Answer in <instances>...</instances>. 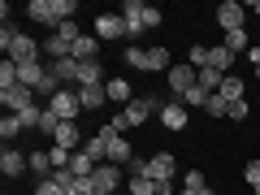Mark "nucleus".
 <instances>
[{
  "label": "nucleus",
  "instance_id": "1",
  "mask_svg": "<svg viewBox=\"0 0 260 195\" xmlns=\"http://www.w3.org/2000/svg\"><path fill=\"white\" fill-rule=\"evenodd\" d=\"M0 48L9 52V61H13V65H30V61H39V52H44V48H39L30 35L13 30L9 22H5V30H0Z\"/></svg>",
  "mask_w": 260,
  "mask_h": 195
},
{
  "label": "nucleus",
  "instance_id": "2",
  "mask_svg": "<svg viewBox=\"0 0 260 195\" xmlns=\"http://www.w3.org/2000/svg\"><path fill=\"white\" fill-rule=\"evenodd\" d=\"M100 139L109 143V160H113V165H130V160H135V148H130V139H126V135H117L113 126H104V130H100Z\"/></svg>",
  "mask_w": 260,
  "mask_h": 195
},
{
  "label": "nucleus",
  "instance_id": "3",
  "mask_svg": "<svg viewBox=\"0 0 260 195\" xmlns=\"http://www.w3.org/2000/svg\"><path fill=\"white\" fill-rule=\"evenodd\" d=\"M78 109H83L78 91H56L52 100H48V113H52L56 121H78Z\"/></svg>",
  "mask_w": 260,
  "mask_h": 195
},
{
  "label": "nucleus",
  "instance_id": "4",
  "mask_svg": "<svg viewBox=\"0 0 260 195\" xmlns=\"http://www.w3.org/2000/svg\"><path fill=\"white\" fill-rule=\"evenodd\" d=\"M91 186H95L100 195H117V186H126V182H121V165H113V160L95 165V174H91Z\"/></svg>",
  "mask_w": 260,
  "mask_h": 195
},
{
  "label": "nucleus",
  "instance_id": "5",
  "mask_svg": "<svg viewBox=\"0 0 260 195\" xmlns=\"http://www.w3.org/2000/svg\"><path fill=\"white\" fill-rule=\"evenodd\" d=\"M165 83H169V91H174V95H186L195 83H200V70H195L191 61H182V65H174V70L165 74Z\"/></svg>",
  "mask_w": 260,
  "mask_h": 195
},
{
  "label": "nucleus",
  "instance_id": "6",
  "mask_svg": "<svg viewBox=\"0 0 260 195\" xmlns=\"http://www.w3.org/2000/svg\"><path fill=\"white\" fill-rule=\"evenodd\" d=\"M35 100L39 95L30 91V87H5V91H0V104H5V113H26V109H35Z\"/></svg>",
  "mask_w": 260,
  "mask_h": 195
},
{
  "label": "nucleus",
  "instance_id": "7",
  "mask_svg": "<svg viewBox=\"0 0 260 195\" xmlns=\"http://www.w3.org/2000/svg\"><path fill=\"white\" fill-rule=\"evenodd\" d=\"M160 109H165V100H156V95H143V100H130L121 113H126L130 126H143V121H148L152 113H160Z\"/></svg>",
  "mask_w": 260,
  "mask_h": 195
},
{
  "label": "nucleus",
  "instance_id": "8",
  "mask_svg": "<svg viewBox=\"0 0 260 195\" xmlns=\"http://www.w3.org/2000/svg\"><path fill=\"white\" fill-rule=\"evenodd\" d=\"M174 169H178V160L169 156V152L148 156V178H152V182H174Z\"/></svg>",
  "mask_w": 260,
  "mask_h": 195
},
{
  "label": "nucleus",
  "instance_id": "9",
  "mask_svg": "<svg viewBox=\"0 0 260 195\" xmlns=\"http://www.w3.org/2000/svg\"><path fill=\"white\" fill-rule=\"evenodd\" d=\"M243 5L239 0H225V5H217V26L221 30H243Z\"/></svg>",
  "mask_w": 260,
  "mask_h": 195
},
{
  "label": "nucleus",
  "instance_id": "10",
  "mask_svg": "<svg viewBox=\"0 0 260 195\" xmlns=\"http://www.w3.org/2000/svg\"><path fill=\"white\" fill-rule=\"evenodd\" d=\"M126 35V18L121 13H100L95 18V39H121Z\"/></svg>",
  "mask_w": 260,
  "mask_h": 195
},
{
  "label": "nucleus",
  "instance_id": "11",
  "mask_svg": "<svg viewBox=\"0 0 260 195\" xmlns=\"http://www.w3.org/2000/svg\"><path fill=\"white\" fill-rule=\"evenodd\" d=\"M121 18H126V35H139V30H148L143 26L148 5H143V0H126V5H121Z\"/></svg>",
  "mask_w": 260,
  "mask_h": 195
},
{
  "label": "nucleus",
  "instance_id": "12",
  "mask_svg": "<svg viewBox=\"0 0 260 195\" xmlns=\"http://www.w3.org/2000/svg\"><path fill=\"white\" fill-rule=\"evenodd\" d=\"M26 169H30V160L5 143V152H0V174H5V178H18V174H26Z\"/></svg>",
  "mask_w": 260,
  "mask_h": 195
},
{
  "label": "nucleus",
  "instance_id": "13",
  "mask_svg": "<svg viewBox=\"0 0 260 195\" xmlns=\"http://www.w3.org/2000/svg\"><path fill=\"white\" fill-rule=\"evenodd\" d=\"M160 126H165V130H182V126H186V104L169 100L165 109H160Z\"/></svg>",
  "mask_w": 260,
  "mask_h": 195
},
{
  "label": "nucleus",
  "instance_id": "14",
  "mask_svg": "<svg viewBox=\"0 0 260 195\" xmlns=\"http://www.w3.org/2000/svg\"><path fill=\"white\" fill-rule=\"evenodd\" d=\"M26 13H30V22H44V26H61V22H56V13H52V0H30Z\"/></svg>",
  "mask_w": 260,
  "mask_h": 195
},
{
  "label": "nucleus",
  "instance_id": "15",
  "mask_svg": "<svg viewBox=\"0 0 260 195\" xmlns=\"http://www.w3.org/2000/svg\"><path fill=\"white\" fill-rule=\"evenodd\" d=\"M52 143H56V148L78 152V121H61V126H56V135H52Z\"/></svg>",
  "mask_w": 260,
  "mask_h": 195
},
{
  "label": "nucleus",
  "instance_id": "16",
  "mask_svg": "<svg viewBox=\"0 0 260 195\" xmlns=\"http://www.w3.org/2000/svg\"><path fill=\"white\" fill-rule=\"evenodd\" d=\"M126 191L130 195H160V182H152L148 174H130L126 178Z\"/></svg>",
  "mask_w": 260,
  "mask_h": 195
},
{
  "label": "nucleus",
  "instance_id": "17",
  "mask_svg": "<svg viewBox=\"0 0 260 195\" xmlns=\"http://www.w3.org/2000/svg\"><path fill=\"white\" fill-rule=\"evenodd\" d=\"M104 78V65L100 61H78V87H95Z\"/></svg>",
  "mask_w": 260,
  "mask_h": 195
},
{
  "label": "nucleus",
  "instance_id": "18",
  "mask_svg": "<svg viewBox=\"0 0 260 195\" xmlns=\"http://www.w3.org/2000/svg\"><path fill=\"white\" fill-rule=\"evenodd\" d=\"M74 61H100V39L95 35H83L74 44Z\"/></svg>",
  "mask_w": 260,
  "mask_h": 195
},
{
  "label": "nucleus",
  "instance_id": "19",
  "mask_svg": "<svg viewBox=\"0 0 260 195\" xmlns=\"http://www.w3.org/2000/svg\"><path fill=\"white\" fill-rule=\"evenodd\" d=\"M52 78H56V83H78V61H74V56L52 61Z\"/></svg>",
  "mask_w": 260,
  "mask_h": 195
},
{
  "label": "nucleus",
  "instance_id": "20",
  "mask_svg": "<svg viewBox=\"0 0 260 195\" xmlns=\"http://www.w3.org/2000/svg\"><path fill=\"white\" fill-rule=\"evenodd\" d=\"M78 100H83V109H100V104L109 100V91H104V83H95V87H78Z\"/></svg>",
  "mask_w": 260,
  "mask_h": 195
},
{
  "label": "nucleus",
  "instance_id": "21",
  "mask_svg": "<svg viewBox=\"0 0 260 195\" xmlns=\"http://www.w3.org/2000/svg\"><path fill=\"white\" fill-rule=\"evenodd\" d=\"M104 91H109V100H113V104H130V100H135L126 78H109V83H104Z\"/></svg>",
  "mask_w": 260,
  "mask_h": 195
},
{
  "label": "nucleus",
  "instance_id": "22",
  "mask_svg": "<svg viewBox=\"0 0 260 195\" xmlns=\"http://www.w3.org/2000/svg\"><path fill=\"white\" fill-rule=\"evenodd\" d=\"M243 91H247V87H243V78L225 74V78H221V91H217V95H221L225 104H234V100H243Z\"/></svg>",
  "mask_w": 260,
  "mask_h": 195
},
{
  "label": "nucleus",
  "instance_id": "23",
  "mask_svg": "<svg viewBox=\"0 0 260 195\" xmlns=\"http://www.w3.org/2000/svg\"><path fill=\"white\" fill-rule=\"evenodd\" d=\"M208 65H213V70H217V74H230V65H234V52H230V48H213V52H208Z\"/></svg>",
  "mask_w": 260,
  "mask_h": 195
},
{
  "label": "nucleus",
  "instance_id": "24",
  "mask_svg": "<svg viewBox=\"0 0 260 195\" xmlns=\"http://www.w3.org/2000/svg\"><path fill=\"white\" fill-rule=\"evenodd\" d=\"M148 70H160V74H169V70H174L169 48H148Z\"/></svg>",
  "mask_w": 260,
  "mask_h": 195
},
{
  "label": "nucleus",
  "instance_id": "25",
  "mask_svg": "<svg viewBox=\"0 0 260 195\" xmlns=\"http://www.w3.org/2000/svg\"><path fill=\"white\" fill-rule=\"evenodd\" d=\"M70 169H74V174H78V178H91V174H95V160H91V156H87V152H83V148H78V152H74V156H70Z\"/></svg>",
  "mask_w": 260,
  "mask_h": 195
},
{
  "label": "nucleus",
  "instance_id": "26",
  "mask_svg": "<svg viewBox=\"0 0 260 195\" xmlns=\"http://www.w3.org/2000/svg\"><path fill=\"white\" fill-rule=\"evenodd\" d=\"M221 78H225V74H217L213 65H204V70H200V87H204L208 95H217V91H221Z\"/></svg>",
  "mask_w": 260,
  "mask_h": 195
},
{
  "label": "nucleus",
  "instance_id": "27",
  "mask_svg": "<svg viewBox=\"0 0 260 195\" xmlns=\"http://www.w3.org/2000/svg\"><path fill=\"white\" fill-rule=\"evenodd\" d=\"M83 152L95 160V165H104V160H109V143H104L100 135H95V139H87V143H83Z\"/></svg>",
  "mask_w": 260,
  "mask_h": 195
},
{
  "label": "nucleus",
  "instance_id": "28",
  "mask_svg": "<svg viewBox=\"0 0 260 195\" xmlns=\"http://www.w3.org/2000/svg\"><path fill=\"white\" fill-rule=\"evenodd\" d=\"M26 160H30V169H35L39 178H52V174H56V169H52V156H48V152H30Z\"/></svg>",
  "mask_w": 260,
  "mask_h": 195
},
{
  "label": "nucleus",
  "instance_id": "29",
  "mask_svg": "<svg viewBox=\"0 0 260 195\" xmlns=\"http://www.w3.org/2000/svg\"><path fill=\"white\" fill-rule=\"evenodd\" d=\"M208 100H213V95H208V91H204V87H200V83H195V87H191V91H186V95H182V104H186V109H204V104H208Z\"/></svg>",
  "mask_w": 260,
  "mask_h": 195
},
{
  "label": "nucleus",
  "instance_id": "30",
  "mask_svg": "<svg viewBox=\"0 0 260 195\" xmlns=\"http://www.w3.org/2000/svg\"><path fill=\"white\" fill-rule=\"evenodd\" d=\"M247 39H251V35H247V26H243V30H225V48H230L234 56H239L243 48H247Z\"/></svg>",
  "mask_w": 260,
  "mask_h": 195
},
{
  "label": "nucleus",
  "instance_id": "31",
  "mask_svg": "<svg viewBox=\"0 0 260 195\" xmlns=\"http://www.w3.org/2000/svg\"><path fill=\"white\" fill-rule=\"evenodd\" d=\"M0 135H5V143H9L13 135H22V121H18V113H5V117H0Z\"/></svg>",
  "mask_w": 260,
  "mask_h": 195
},
{
  "label": "nucleus",
  "instance_id": "32",
  "mask_svg": "<svg viewBox=\"0 0 260 195\" xmlns=\"http://www.w3.org/2000/svg\"><path fill=\"white\" fill-rule=\"evenodd\" d=\"M44 113H48V109H39V104H35V109H26V113H18L22 130H39V121H44Z\"/></svg>",
  "mask_w": 260,
  "mask_h": 195
},
{
  "label": "nucleus",
  "instance_id": "33",
  "mask_svg": "<svg viewBox=\"0 0 260 195\" xmlns=\"http://www.w3.org/2000/svg\"><path fill=\"white\" fill-rule=\"evenodd\" d=\"M5 87H18V65H13V61L0 65V91H5Z\"/></svg>",
  "mask_w": 260,
  "mask_h": 195
},
{
  "label": "nucleus",
  "instance_id": "34",
  "mask_svg": "<svg viewBox=\"0 0 260 195\" xmlns=\"http://www.w3.org/2000/svg\"><path fill=\"white\" fill-rule=\"evenodd\" d=\"M126 65H135V70H148V52H143V48H126Z\"/></svg>",
  "mask_w": 260,
  "mask_h": 195
},
{
  "label": "nucleus",
  "instance_id": "35",
  "mask_svg": "<svg viewBox=\"0 0 260 195\" xmlns=\"http://www.w3.org/2000/svg\"><path fill=\"white\" fill-rule=\"evenodd\" d=\"M204 113H208V117H225V113H230V104H225L221 95H213V100L204 104Z\"/></svg>",
  "mask_w": 260,
  "mask_h": 195
},
{
  "label": "nucleus",
  "instance_id": "36",
  "mask_svg": "<svg viewBox=\"0 0 260 195\" xmlns=\"http://www.w3.org/2000/svg\"><path fill=\"white\" fill-rule=\"evenodd\" d=\"M208 52H213V48H204V44L191 48V65H195V70H204V65H208Z\"/></svg>",
  "mask_w": 260,
  "mask_h": 195
},
{
  "label": "nucleus",
  "instance_id": "37",
  "mask_svg": "<svg viewBox=\"0 0 260 195\" xmlns=\"http://www.w3.org/2000/svg\"><path fill=\"white\" fill-rule=\"evenodd\" d=\"M35 195H61V186H56L52 178H39V186H35Z\"/></svg>",
  "mask_w": 260,
  "mask_h": 195
},
{
  "label": "nucleus",
  "instance_id": "38",
  "mask_svg": "<svg viewBox=\"0 0 260 195\" xmlns=\"http://www.w3.org/2000/svg\"><path fill=\"white\" fill-rule=\"evenodd\" d=\"M243 178H247L251 186H260V160H247V169H243Z\"/></svg>",
  "mask_w": 260,
  "mask_h": 195
},
{
  "label": "nucleus",
  "instance_id": "39",
  "mask_svg": "<svg viewBox=\"0 0 260 195\" xmlns=\"http://www.w3.org/2000/svg\"><path fill=\"white\" fill-rule=\"evenodd\" d=\"M225 117H234V121H243V117H247V100H234V104H230V113H225Z\"/></svg>",
  "mask_w": 260,
  "mask_h": 195
},
{
  "label": "nucleus",
  "instance_id": "40",
  "mask_svg": "<svg viewBox=\"0 0 260 195\" xmlns=\"http://www.w3.org/2000/svg\"><path fill=\"white\" fill-rule=\"evenodd\" d=\"M126 174H148V160H143V156H135V160L126 165Z\"/></svg>",
  "mask_w": 260,
  "mask_h": 195
},
{
  "label": "nucleus",
  "instance_id": "41",
  "mask_svg": "<svg viewBox=\"0 0 260 195\" xmlns=\"http://www.w3.org/2000/svg\"><path fill=\"white\" fill-rule=\"evenodd\" d=\"M109 126H113V130H117V135H121V130H130V121H126V113H117V117H113Z\"/></svg>",
  "mask_w": 260,
  "mask_h": 195
},
{
  "label": "nucleus",
  "instance_id": "42",
  "mask_svg": "<svg viewBox=\"0 0 260 195\" xmlns=\"http://www.w3.org/2000/svg\"><path fill=\"white\" fill-rule=\"evenodd\" d=\"M182 195H213L208 186H182Z\"/></svg>",
  "mask_w": 260,
  "mask_h": 195
},
{
  "label": "nucleus",
  "instance_id": "43",
  "mask_svg": "<svg viewBox=\"0 0 260 195\" xmlns=\"http://www.w3.org/2000/svg\"><path fill=\"white\" fill-rule=\"evenodd\" d=\"M247 56H251V65L260 70V44H251V48H247Z\"/></svg>",
  "mask_w": 260,
  "mask_h": 195
},
{
  "label": "nucleus",
  "instance_id": "44",
  "mask_svg": "<svg viewBox=\"0 0 260 195\" xmlns=\"http://www.w3.org/2000/svg\"><path fill=\"white\" fill-rule=\"evenodd\" d=\"M251 13H256V18H260V0H256V5H251Z\"/></svg>",
  "mask_w": 260,
  "mask_h": 195
},
{
  "label": "nucleus",
  "instance_id": "45",
  "mask_svg": "<svg viewBox=\"0 0 260 195\" xmlns=\"http://www.w3.org/2000/svg\"><path fill=\"white\" fill-rule=\"evenodd\" d=\"M251 191H256V195H260V186H251Z\"/></svg>",
  "mask_w": 260,
  "mask_h": 195
},
{
  "label": "nucleus",
  "instance_id": "46",
  "mask_svg": "<svg viewBox=\"0 0 260 195\" xmlns=\"http://www.w3.org/2000/svg\"><path fill=\"white\" fill-rule=\"evenodd\" d=\"M117 195H130V191H117Z\"/></svg>",
  "mask_w": 260,
  "mask_h": 195
},
{
  "label": "nucleus",
  "instance_id": "47",
  "mask_svg": "<svg viewBox=\"0 0 260 195\" xmlns=\"http://www.w3.org/2000/svg\"><path fill=\"white\" fill-rule=\"evenodd\" d=\"M95 195H100V191H95Z\"/></svg>",
  "mask_w": 260,
  "mask_h": 195
}]
</instances>
